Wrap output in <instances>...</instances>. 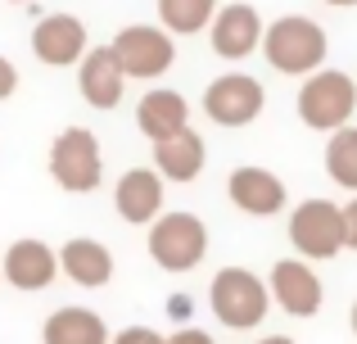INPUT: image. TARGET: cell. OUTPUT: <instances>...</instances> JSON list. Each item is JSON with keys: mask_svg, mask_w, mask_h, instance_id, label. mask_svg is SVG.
<instances>
[{"mask_svg": "<svg viewBox=\"0 0 357 344\" xmlns=\"http://www.w3.org/2000/svg\"><path fill=\"white\" fill-rule=\"evenodd\" d=\"M326 172H331L335 186L357 195V127L353 123L331 132V141H326Z\"/></svg>", "mask_w": 357, "mask_h": 344, "instance_id": "cell-21", "label": "cell"}, {"mask_svg": "<svg viewBox=\"0 0 357 344\" xmlns=\"http://www.w3.org/2000/svg\"><path fill=\"white\" fill-rule=\"evenodd\" d=\"M109 344H167V336H158L154 327H127V331H118Z\"/></svg>", "mask_w": 357, "mask_h": 344, "instance_id": "cell-22", "label": "cell"}, {"mask_svg": "<svg viewBox=\"0 0 357 344\" xmlns=\"http://www.w3.org/2000/svg\"><path fill=\"white\" fill-rule=\"evenodd\" d=\"M267 294L276 299L280 313L289 317H317L326 304V290H321V276L312 272V263L303 258H280L267 276Z\"/></svg>", "mask_w": 357, "mask_h": 344, "instance_id": "cell-9", "label": "cell"}, {"mask_svg": "<svg viewBox=\"0 0 357 344\" xmlns=\"http://www.w3.org/2000/svg\"><path fill=\"white\" fill-rule=\"evenodd\" d=\"M227 195H231V204H236L240 213H249V218H271V213H280L285 209V181H280L276 172H267V168H236L227 177Z\"/></svg>", "mask_w": 357, "mask_h": 344, "instance_id": "cell-13", "label": "cell"}, {"mask_svg": "<svg viewBox=\"0 0 357 344\" xmlns=\"http://www.w3.org/2000/svg\"><path fill=\"white\" fill-rule=\"evenodd\" d=\"M14 91H18V68L5 59V54H0V100H9Z\"/></svg>", "mask_w": 357, "mask_h": 344, "instance_id": "cell-24", "label": "cell"}, {"mask_svg": "<svg viewBox=\"0 0 357 344\" xmlns=\"http://www.w3.org/2000/svg\"><path fill=\"white\" fill-rule=\"evenodd\" d=\"M14 5H32V0H14Z\"/></svg>", "mask_w": 357, "mask_h": 344, "instance_id": "cell-29", "label": "cell"}, {"mask_svg": "<svg viewBox=\"0 0 357 344\" xmlns=\"http://www.w3.org/2000/svg\"><path fill=\"white\" fill-rule=\"evenodd\" d=\"M41 344H109V327L96 308H54L41 327Z\"/></svg>", "mask_w": 357, "mask_h": 344, "instance_id": "cell-19", "label": "cell"}, {"mask_svg": "<svg viewBox=\"0 0 357 344\" xmlns=\"http://www.w3.org/2000/svg\"><path fill=\"white\" fill-rule=\"evenodd\" d=\"M289 245L303 263H326L344 249V213L331 200H303L289 213Z\"/></svg>", "mask_w": 357, "mask_h": 344, "instance_id": "cell-6", "label": "cell"}, {"mask_svg": "<svg viewBox=\"0 0 357 344\" xmlns=\"http://www.w3.org/2000/svg\"><path fill=\"white\" fill-rule=\"evenodd\" d=\"M340 213H344V249H357V195L349 204H340Z\"/></svg>", "mask_w": 357, "mask_h": 344, "instance_id": "cell-23", "label": "cell"}, {"mask_svg": "<svg viewBox=\"0 0 357 344\" xmlns=\"http://www.w3.org/2000/svg\"><path fill=\"white\" fill-rule=\"evenodd\" d=\"M167 344H213V336H208V331H199V327H181V331L167 336Z\"/></svg>", "mask_w": 357, "mask_h": 344, "instance_id": "cell-25", "label": "cell"}, {"mask_svg": "<svg viewBox=\"0 0 357 344\" xmlns=\"http://www.w3.org/2000/svg\"><path fill=\"white\" fill-rule=\"evenodd\" d=\"M262 105H267V91L249 73H222L204 91V114L218 127H249L262 114Z\"/></svg>", "mask_w": 357, "mask_h": 344, "instance_id": "cell-8", "label": "cell"}, {"mask_svg": "<svg viewBox=\"0 0 357 344\" xmlns=\"http://www.w3.org/2000/svg\"><path fill=\"white\" fill-rule=\"evenodd\" d=\"M218 14V0H158V18H163L167 36H195L213 23Z\"/></svg>", "mask_w": 357, "mask_h": 344, "instance_id": "cell-20", "label": "cell"}, {"mask_svg": "<svg viewBox=\"0 0 357 344\" xmlns=\"http://www.w3.org/2000/svg\"><path fill=\"white\" fill-rule=\"evenodd\" d=\"M326 5H335V9H353L357 0H326Z\"/></svg>", "mask_w": 357, "mask_h": 344, "instance_id": "cell-27", "label": "cell"}, {"mask_svg": "<svg viewBox=\"0 0 357 344\" xmlns=\"http://www.w3.org/2000/svg\"><path fill=\"white\" fill-rule=\"evenodd\" d=\"M349 322H353V336H357V304H353V313H349Z\"/></svg>", "mask_w": 357, "mask_h": 344, "instance_id": "cell-28", "label": "cell"}, {"mask_svg": "<svg viewBox=\"0 0 357 344\" xmlns=\"http://www.w3.org/2000/svg\"><path fill=\"white\" fill-rule=\"evenodd\" d=\"M262 32H267V23H262L258 9L244 5V0L222 5L218 14H213V23H208V41H213V50H218L222 59H249V54L262 45Z\"/></svg>", "mask_w": 357, "mask_h": 344, "instance_id": "cell-10", "label": "cell"}, {"mask_svg": "<svg viewBox=\"0 0 357 344\" xmlns=\"http://www.w3.org/2000/svg\"><path fill=\"white\" fill-rule=\"evenodd\" d=\"M59 272L68 276L73 285H86V290H100L105 281H114V254L109 245L91 236H73L68 245L59 249Z\"/></svg>", "mask_w": 357, "mask_h": 344, "instance_id": "cell-17", "label": "cell"}, {"mask_svg": "<svg viewBox=\"0 0 357 344\" xmlns=\"http://www.w3.org/2000/svg\"><path fill=\"white\" fill-rule=\"evenodd\" d=\"M0 276H5L14 290L36 294V290H45V285H54V276H59V254H54L45 240L23 236V240H14V245L5 249Z\"/></svg>", "mask_w": 357, "mask_h": 344, "instance_id": "cell-12", "label": "cell"}, {"mask_svg": "<svg viewBox=\"0 0 357 344\" xmlns=\"http://www.w3.org/2000/svg\"><path fill=\"white\" fill-rule=\"evenodd\" d=\"M50 177L68 195H91L105 181V154L91 127H63L50 145Z\"/></svg>", "mask_w": 357, "mask_h": 344, "instance_id": "cell-5", "label": "cell"}, {"mask_svg": "<svg viewBox=\"0 0 357 344\" xmlns=\"http://www.w3.org/2000/svg\"><path fill=\"white\" fill-rule=\"evenodd\" d=\"M253 344H294L289 336H262V340H253Z\"/></svg>", "mask_w": 357, "mask_h": 344, "instance_id": "cell-26", "label": "cell"}, {"mask_svg": "<svg viewBox=\"0 0 357 344\" xmlns=\"http://www.w3.org/2000/svg\"><path fill=\"white\" fill-rule=\"evenodd\" d=\"M357 109V82L340 68H317L298 87V118L312 132H340L353 123Z\"/></svg>", "mask_w": 357, "mask_h": 344, "instance_id": "cell-3", "label": "cell"}, {"mask_svg": "<svg viewBox=\"0 0 357 344\" xmlns=\"http://www.w3.org/2000/svg\"><path fill=\"white\" fill-rule=\"evenodd\" d=\"M109 45H114L122 73H127V77H140V82L163 77V73L176 63V45H172V36H167L163 27H149V23H131V27H122V32H118Z\"/></svg>", "mask_w": 357, "mask_h": 344, "instance_id": "cell-7", "label": "cell"}, {"mask_svg": "<svg viewBox=\"0 0 357 344\" xmlns=\"http://www.w3.org/2000/svg\"><path fill=\"white\" fill-rule=\"evenodd\" d=\"M208 304H213V317L231 331H253L271 308V294L267 281L249 267H222L208 285Z\"/></svg>", "mask_w": 357, "mask_h": 344, "instance_id": "cell-2", "label": "cell"}, {"mask_svg": "<svg viewBox=\"0 0 357 344\" xmlns=\"http://www.w3.org/2000/svg\"><path fill=\"white\" fill-rule=\"evenodd\" d=\"M204 163H208V145H204L199 132H176L172 141H158L154 145V172L167 177V181H195V177L204 172Z\"/></svg>", "mask_w": 357, "mask_h": 344, "instance_id": "cell-18", "label": "cell"}, {"mask_svg": "<svg viewBox=\"0 0 357 344\" xmlns=\"http://www.w3.org/2000/svg\"><path fill=\"white\" fill-rule=\"evenodd\" d=\"M32 54L50 68L82 63L86 59V23L77 14H45L32 27Z\"/></svg>", "mask_w": 357, "mask_h": 344, "instance_id": "cell-11", "label": "cell"}, {"mask_svg": "<svg viewBox=\"0 0 357 344\" xmlns=\"http://www.w3.org/2000/svg\"><path fill=\"white\" fill-rule=\"evenodd\" d=\"M136 127L154 145L158 141H172L176 132H185V127H190V105H185L181 91H167V87L145 91V100L136 105Z\"/></svg>", "mask_w": 357, "mask_h": 344, "instance_id": "cell-16", "label": "cell"}, {"mask_svg": "<svg viewBox=\"0 0 357 344\" xmlns=\"http://www.w3.org/2000/svg\"><path fill=\"white\" fill-rule=\"evenodd\" d=\"M208 254V227L195 213H158L149 222V258H154L163 272L181 276L195 272Z\"/></svg>", "mask_w": 357, "mask_h": 344, "instance_id": "cell-4", "label": "cell"}, {"mask_svg": "<svg viewBox=\"0 0 357 344\" xmlns=\"http://www.w3.org/2000/svg\"><path fill=\"white\" fill-rule=\"evenodd\" d=\"M262 54L276 73L285 77H312L317 68L331 54V41H326V27L307 14H285L262 32Z\"/></svg>", "mask_w": 357, "mask_h": 344, "instance_id": "cell-1", "label": "cell"}, {"mask_svg": "<svg viewBox=\"0 0 357 344\" xmlns=\"http://www.w3.org/2000/svg\"><path fill=\"white\" fill-rule=\"evenodd\" d=\"M114 209L131 227H149L163 213V177L149 168H127L114 186Z\"/></svg>", "mask_w": 357, "mask_h": 344, "instance_id": "cell-14", "label": "cell"}, {"mask_svg": "<svg viewBox=\"0 0 357 344\" xmlns=\"http://www.w3.org/2000/svg\"><path fill=\"white\" fill-rule=\"evenodd\" d=\"M77 82H82V96H86L91 109H118L122 91H127V73H122L114 45H91Z\"/></svg>", "mask_w": 357, "mask_h": 344, "instance_id": "cell-15", "label": "cell"}]
</instances>
